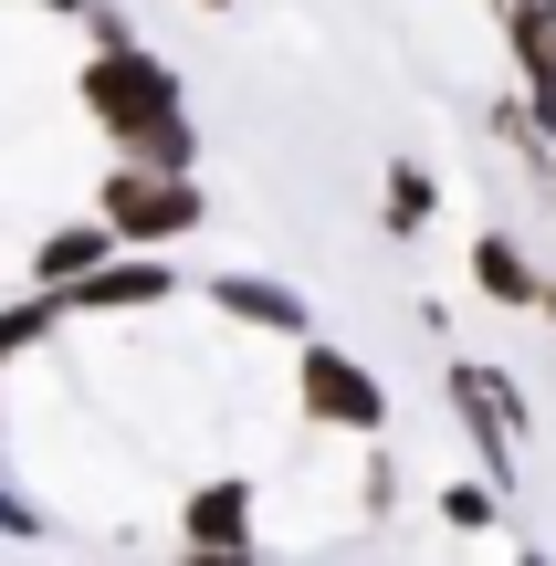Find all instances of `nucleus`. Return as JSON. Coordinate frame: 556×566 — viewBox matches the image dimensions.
<instances>
[{"label": "nucleus", "mask_w": 556, "mask_h": 566, "mask_svg": "<svg viewBox=\"0 0 556 566\" xmlns=\"http://www.w3.org/2000/svg\"><path fill=\"white\" fill-rule=\"evenodd\" d=\"M84 105H95V126L126 147V158L200 168V126H189V105H179V74H168L147 42H95V63H84Z\"/></svg>", "instance_id": "f257e3e1"}, {"label": "nucleus", "mask_w": 556, "mask_h": 566, "mask_svg": "<svg viewBox=\"0 0 556 566\" xmlns=\"http://www.w3.org/2000/svg\"><path fill=\"white\" fill-rule=\"evenodd\" d=\"M294 409H305L315 430H357V441H378V430H389V378L357 367L347 346H326V336H294Z\"/></svg>", "instance_id": "f03ea898"}, {"label": "nucleus", "mask_w": 556, "mask_h": 566, "mask_svg": "<svg viewBox=\"0 0 556 566\" xmlns=\"http://www.w3.org/2000/svg\"><path fill=\"white\" fill-rule=\"evenodd\" d=\"M105 221H116L126 252H158V242H179V231L210 221V189L189 179V168H147V158H126L116 179H105Z\"/></svg>", "instance_id": "7ed1b4c3"}, {"label": "nucleus", "mask_w": 556, "mask_h": 566, "mask_svg": "<svg viewBox=\"0 0 556 566\" xmlns=\"http://www.w3.org/2000/svg\"><path fill=\"white\" fill-rule=\"evenodd\" d=\"M441 399L462 409L483 472H494V483H515V462H525V399H515V378H504V367H483V357H452V367H441Z\"/></svg>", "instance_id": "20e7f679"}, {"label": "nucleus", "mask_w": 556, "mask_h": 566, "mask_svg": "<svg viewBox=\"0 0 556 566\" xmlns=\"http://www.w3.org/2000/svg\"><path fill=\"white\" fill-rule=\"evenodd\" d=\"M210 304L263 325V336H315V304L294 294V283H263V273H210Z\"/></svg>", "instance_id": "39448f33"}, {"label": "nucleus", "mask_w": 556, "mask_h": 566, "mask_svg": "<svg viewBox=\"0 0 556 566\" xmlns=\"http://www.w3.org/2000/svg\"><path fill=\"white\" fill-rule=\"evenodd\" d=\"M179 535L200 556H242L252 546V483H200V493H189V514H179Z\"/></svg>", "instance_id": "423d86ee"}, {"label": "nucleus", "mask_w": 556, "mask_h": 566, "mask_svg": "<svg viewBox=\"0 0 556 566\" xmlns=\"http://www.w3.org/2000/svg\"><path fill=\"white\" fill-rule=\"evenodd\" d=\"M473 283L494 304H515V315H536V304H546V263L515 242V231H483V242H473Z\"/></svg>", "instance_id": "0eeeda50"}, {"label": "nucleus", "mask_w": 556, "mask_h": 566, "mask_svg": "<svg viewBox=\"0 0 556 566\" xmlns=\"http://www.w3.org/2000/svg\"><path fill=\"white\" fill-rule=\"evenodd\" d=\"M63 294H74L84 315H116V304H158V294H179V273H168V263H95L84 283H63Z\"/></svg>", "instance_id": "6e6552de"}, {"label": "nucleus", "mask_w": 556, "mask_h": 566, "mask_svg": "<svg viewBox=\"0 0 556 566\" xmlns=\"http://www.w3.org/2000/svg\"><path fill=\"white\" fill-rule=\"evenodd\" d=\"M116 252H126V242H116V221H74V231H53V242H42V263H32V273H42V283H84L95 263H116Z\"/></svg>", "instance_id": "1a4fd4ad"}, {"label": "nucleus", "mask_w": 556, "mask_h": 566, "mask_svg": "<svg viewBox=\"0 0 556 566\" xmlns=\"http://www.w3.org/2000/svg\"><path fill=\"white\" fill-rule=\"evenodd\" d=\"M378 210H389L399 242H420V231H431V168H420V158H389V168H378Z\"/></svg>", "instance_id": "9d476101"}, {"label": "nucleus", "mask_w": 556, "mask_h": 566, "mask_svg": "<svg viewBox=\"0 0 556 566\" xmlns=\"http://www.w3.org/2000/svg\"><path fill=\"white\" fill-rule=\"evenodd\" d=\"M494 514H504V483H494V472H452V483H441V525H452V535H483Z\"/></svg>", "instance_id": "9b49d317"}, {"label": "nucleus", "mask_w": 556, "mask_h": 566, "mask_svg": "<svg viewBox=\"0 0 556 566\" xmlns=\"http://www.w3.org/2000/svg\"><path fill=\"white\" fill-rule=\"evenodd\" d=\"M0 535H32V504L21 493H0Z\"/></svg>", "instance_id": "f8f14e48"}, {"label": "nucleus", "mask_w": 556, "mask_h": 566, "mask_svg": "<svg viewBox=\"0 0 556 566\" xmlns=\"http://www.w3.org/2000/svg\"><path fill=\"white\" fill-rule=\"evenodd\" d=\"M536 315H546V325H556V273H546V304H536Z\"/></svg>", "instance_id": "ddd939ff"}, {"label": "nucleus", "mask_w": 556, "mask_h": 566, "mask_svg": "<svg viewBox=\"0 0 556 566\" xmlns=\"http://www.w3.org/2000/svg\"><path fill=\"white\" fill-rule=\"evenodd\" d=\"M42 11H84V0H42Z\"/></svg>", "instance_id": "4468645a"}, {"label": "nucleus", "mask_w": 556, "mask_h": 566, "mask_svg": "<svg viewBox=\"0 0 556 566\" xmlns=\"http://www.w3.org/2000/svg\"><path fill=\"white\" fill-rule=\"evenodd\" d=\"M200 11H231V0H200Z\"/></svg>", "instance_id": "2eb2a0df"}, {"label": "nucleus", "mask_w": 556, "mask_h": 566, "mask_svg": "<svg viewBox=\"0 0 556 566\" xmlns=\"http://www.w3.org/2000/svg\"><path fill=\"white\" fill-rule=\"evenodd\" d=\"M546 21H556V0H546Z\"/></svg>", "instance_id": "dca6fc26"}]
</instances>
